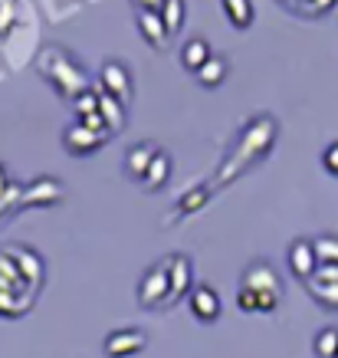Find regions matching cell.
Instances as JSON below:
<instances>
[{
    "label": "cell",
    "instance_id": "1",
    "mask_svg": "<svg viewBox=\"0 0 338 358\" xmlns=\"http://www.w3.org/2000/svg\"><path fill=\"white\" fill-rule=\"evenodd\" d=\"M43 257L27 243H7L0 247V319H20L30 313V306L43 286Z\"/></svg>",
    "mask_w": 338,
    "mask_h": 358
},
{
    "label": "cell",
    "instance_id": "2",
    "mask_svg": "<svg viewBox=\"0 0 338 358\" xmlns=\"http://www.w3.org/2000/svg\"><path fill=\"white\" fill-rule=\"evenodd\" d=\"M36 69H40V76L63 99H69V102H76L82 92L92 89L86 73L79 69V63L66 53V50H59V46H46L43 53H40V59H36Z\"/></svg>",
    "mask_w": 338,
    "mask_h": 358
},
{
    "label": "cell",
    "instance_id": "3",
    "mask_svg": "<svg viewBox=\"0 0 338 358\" xmlns=\"http://www.w3.org/2000/svg\"><path fill=\"white\" fill-rule=\"evenodd\" d=\"M138 303L145 309H171L175 306V289H171V273L164 266V260H158L154 266H148V273L142 276V286H138Z\"/></svg>",
    "mask_w": 338,
    "mask_h": 358
},
{
    "label": "cell",
    "instance_id": "4",
    "mask_svg": "<svg viewBox=\"0 0 338 358\" xmlns=\"http://www.w3.org/2000/svg\"><path fill=\"white\" fill-rule=\"evenodd\" d=\"M240 289H250V293H260L266 299H283V280H279V273L270 266L266 260H253L240 276Z\"/></svg>",
    "mask_w": 338,
    "mask_h": 358
},
{
    "label": "cell",
    "instance_id": "5",
    "mask_svg": "<svg viewBox=\"0 0 338 358\" xmlns=\"http://www.w3.org/2000/svg\"><path fill=\"white\" fill-rule=\"evenodd\" d=\"M98 89H102V92H109L112 99H119L122 106H128V99H131V73H128V66L119 63V59L102 63Z\"/></svg>",
    "mask_w": 338,
    "mask_h": 358
},
{
    "label": "cell",
    "instance_id": "6",
    "mask_svg": "<svg viewBox=\"0 0 338 358\" xmlns=\"http://www.w3.org/2000/svg\"><path fill=\"white\" fill-rule=\"evenodd\" d=\"M145 345H148V336H145V329H115V332H109L105 336V355L109 358H131L138 355V352H145Z\"/></svg>",
    "mask_w": 338,
    "mask_h": 358
},
{
    "label": "cell",
    "instance_id": "7",
    "mask_svg": "<svg viewBox=\"0 0 338 358\" xmlns=\"http://www.w3.org/2000/svg\"><path fill=\"white\" fill-rule=\"evenodd\" d=\"M286 260H289V270H293V276H299L302 282H309L312 276H316V270H318L316 240L295 237L293 243H289V253H286Z\"/></svg>",
    "mask_w": 338,
    "mask_h": 358
},
{
    "label": "cell",
    "instance_id": "8",
    "mask_svg": "<svg viewBox=\"0 0 338 358\" xmlns=\"http://www.w3.org/2000/svg\"><path fill=\"white\" fill-rule=\"evenodd\" d=\"M105 138L109 135H102V131H92V129H86L82 122H73L69 129H66V135H63V145H66V152L69 155H76V158H82V155H92L96 148H102L105 145Z\"/></svg>",
    "mask_w": 338,
    "mask_h": 358
},
{
    "label": "cell",
    "instance_id": "9",
    "mask_svg": "<svg viewBox=\"0 0 338 358\" xmlns=\"http://www.w3.org/2000/svg\"><path fill=\"white\" fill-rule=\"evenodd\" d=\"M187 303H191L194 319H197V322H204V326H210V322H217V319H220V296H217V289H214L210 282L194 286V289H191V296H187Z\"/></svg>",
    "mask_w": 338,
    "mask_h": 358
},
{
    "label": "cell",
    "instance_id": "10",
    "mask_svg": "<svg viewBox=\"0 0 338 358\" xmlns=\"http://www.w3.org/2000/svg\"><path fill=\"white\" fill-rule=\"evenodd\" d=\"M158 152H161V145H158V141H138V145H131L128 152H125V174H128L131 181H138V185H142Z\"/></svg>",
    "mask_w": 338,
    "mask_h": 358
},
{
    "label": "cell",
    "instance_id": "11",
    "mask_svg": "<svg viewBox=\"0 0 338 358\" xmlns=\"http://www.w3.org/2000/svg\"><path fill=\"white\" fill-rule=\"evenodd\" d=\"M164 266H168V273H171L175 303L177 299H184V296H191L187 293V289H191V280H194V263H191V257H184V253H168V257H164Z\"/></svg>",
    "mask_w": 338,
    "mask_h": 358
},
{
    "label": "cell",
    "instance_id": "12",
    "mask_svg": "<svg viewBox=\"0 0 338 358\" xmlns=\"http://www.w3.org/2000/svg\"><path fill=\"white\" fill-rule=\"evenodd\" d=\"M138 30H142V36L148 40V43L154 46V50H164L168 46V27H164V17L154 10H138Z\"/></svg>",
    "mask_w": 338,
    "mask_h": 358
},
{
    "label": "cell",
    "instance_id": "13",
    "mask_svg": "<svg viewBox=\"0 0 338 358\" xmlns=\"http://www.w3.org/2000/svg\"><path fill=\"white\" fill-rule=\"evenodd\" d=\"M210 56H214V50H210V43L204 36H194V40H187L181 46V66H184L187 73H194V76L204 69V63H207Z\"/></svg>",
    "mask_w": 338,
    "mask_h": 358
},
{
    "label": "cell",
    "instance_id": "14",
    "mask_svg": "<svg viewBox=\"0 0 338 358\" xmlns=\"http://www.w3.org/2000/svg\"><path fill=\"white\" fill-rule=\"evenodd\" d=\"M168 178H171V155L161 148V152L154 155V162H152V168H148V174H145L142 187L145 191H161V187L168 185Z\"/></svg>",
    "mask_w": 338,
    "mask_h": 358
},
{
    "label": "cell",
    "instance_id": "15",
    "mask_svg": "<svg viewBox=\"0 0 338 358\" xmlns=\"http://www.w3.org/2000/svg\"><path fill=\"white\" fill-rule=\"evenodd\" d=\"M227 73H230L227 56H223V53H214V56L207 59V63H204V69L197 73V83H200L204 89H217L220 83L227 79Z\"/></svg>",
    "mask_w": 338,
    "mask_h": 358
},
{
    "label": "cell",
    "instance_id": "16",
    "mask_svg": "<svg viewBox=\"0 0 338 358\" xmlns=\"http://www.w3.org/2000/svg\"><path fill=\"white\" fill-rule=\"evenodd\" d=\"M98 115L105 119L112 135H119L122 125H125V106H122L119 99H112L109 92H102V89H98Z\"/></svg>",
    "mask_w": 338,
    "mask_h": 358
},
{
    "label": "cell",
    "instance_id": "17",
    "mask_svg": "<svg viewBox=\"0 0 338 358\" xmlns=\"http://www.w3.org/2000/svg\"><path fill=\"white\" fill-rule=\"evenodd\" d=\"M223 13L237 30H247L253 23V0H223Z\"/></svg>",
    "mask_w": 338,
    "mask_h": 358
},
{
    "label": "cell",
    "instance_id": "18",
    "mask_svg": "<svg viewBox=\"0 0 338 358\" xmlns=\"http://www.w3.org/2000/svg\"><path fill=\"white\" fill-rule=\"evenodd\" d=\"M312 352H316V358H335L338 355V329L335 326L318 329L316 338H312Z\"/></svg>",
    "mask_w": 338,
    "mask_h": 358
},
{
    "label": "cell",
    "instance_id": "19",
    "mask_svg": "<svg viewBox=\"0 0 338 358\" xmlns=\"http://www.w3.org/2000/svg\"><path fill=\"white\" fill-rule=\"evenodd\" d=\"M316 257H318V263H338V237L335 234L316 237Z\"/></svg>",
    "mask_w": 338,
    "mask_h": 358
},
{
    "label": "cell",
    "instance_id": "20",
    "mask_svg": "<svg viewBox=\"0 0 338 358\" xmlns=\"http://www.w3.org/2000/svg\"><path fill=\"white\" fill-rule=\"evenodd\" d=\"M309 296L316 299V303H322L325 309H338V286H316V282H306Z\"/></svg>",
    "mask_w": 338,
    "mask_h": 358
},
{
    "label": "cell",
    "instance_id": "21",
    "mask_svg": "<svg viewBox=\"0 0 338 358\" xmlns=\"http://www.w3.org/2000/svg\"><path fill=\"white\" fill-rule=\"evenodd\" d=\"M164 27H168V33H177V27H181V20H184V0H168L164 3Z\"/></svg>",
    "mask_w": 338,
    "mask_h": 358
},
{
    "label": "cell",
    "instance_id": "22",
    "mask_svg": "<svg viewBox=\"0 0 338 358\" xmlns=\"http://www.w3.org/2000/svg\"><path fill=\"white\" fill-rule=\"evenodd\" d=\"M322 168H325L328 174H335V178H338V141H332L325 152H322Z\"/></svg>",
    "mask_w": 338,
    "mask_h": 358
},
{
    "label": "cell",
    "instance_id": "23",
    "mask_svg": "<svg viewBox=\"0 0 338 358\" xmlns=\"http://www.w3.org/2000/svg\"><path fill=\"white\" fill-rule=\"evenodd\" d=\"M138 3H142V10H154V13H161L168 0H138Z\"/></svg>",
    "mask_w": 338,
    "mask_h": 358
},
{
    "label": "cell",
    "instance_id": "24",
    "mask_svg": "<svg viewBox=\"0 0 338 358\" xmlns=\"http://www.w3.org/2000/svg\"><path fill=\"white\" fill-rule=\"evenodd\" d=\"M335 358H338V355H335Z\"/></svg>",
    "mask_w": 338,
    "mask_h": 358
}]
</instances>
